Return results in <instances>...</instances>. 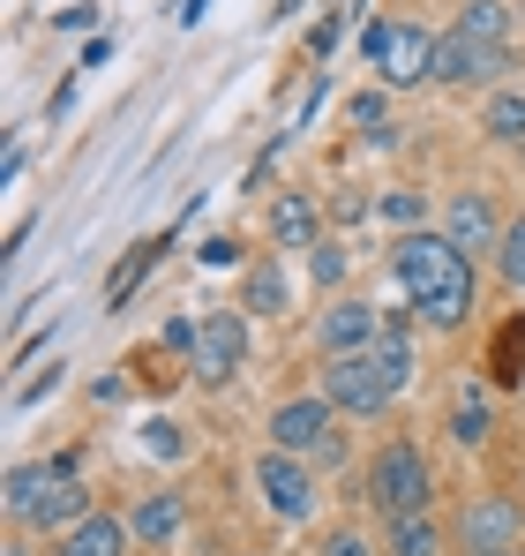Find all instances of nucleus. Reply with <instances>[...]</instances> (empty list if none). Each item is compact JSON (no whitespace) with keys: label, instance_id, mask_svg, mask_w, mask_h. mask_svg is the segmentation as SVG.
<instances>
[{"label":"nucleus","instance_id":"nucleus-1","mask_svg":"<svg viewBox=\"0 0 525 556\" xmlns=\"http://www.w3.org/2000/svg\"><path fill=\"white\" fill-rule=\"evenodd\" d=\"M390 271H398V286H406V301H413L421 324L458 331L473 316V264H465V249L450 233H398Z\"/></svg>","mask_w":525,"mask_h":556},{"label":"nucleus","instance_id":"nucleus-2","mask_svg":"<svg viewBox=\"0 0 525 556\" xmlns=\"http://www.w3.org/2000/svg\"><path fill=\"white\" fill-rule=\"evenodd\" d=\"M436 30H421V23H406V15H375L368 30H360V61H375V76L383 84H398V91H413V84H436Z\"/></svg>","mask_w":525,"mask_h":556},{"label":"nucleus","instance_id":"nucleus-3","mask_svg":"<svg viewBox=\"0 0 525 556\" xmlns=\"http://www.w3.org/2000/svg\"><path fill=\"white\" fill-rule=\"evenodd\" d=\"M368 496H375L383 519H398V511H428V496H436V481H428V452L406 444V437H390V444L368 459Z\"/></svg>","mask_w":525,"mask_h":556},{"label":"nucleus","instance_id":"nucleus-4","mask_svg":"<svg viewBox=\"0 0 525 556\" xmlns=\"http://www.w3.org/2000/svg\"><path fill=\"white\" fill-rule=\"evenodd\" d=\"M511 68V38H481V30H465V23H450L436 46V84H496Z\"/></svg>","mask_w":525,"mask_h":556},{"label":"nucleus","instance_id":"nucleus-5","mask_svg":"<svg viewBox=\"0 0 525 556\" xmlns=\"http://www.w3.org/2000/svg\"><path fill=\"white\" fill-rule=\"evenodd\" d=\"M248 362V308H210L195 316V376L203 383H233Z\"/></svg>","mask_w":525,"mask_h":556},{"label":"nucleus","instance_id":"nucleus-6","mask_svg":"<svg viewBox=\"0 0 525 556\" xmlns=\"http://www.w3.org/2000/svg\"><path fill=\"white\" fill-rule=\"evenodd\" d=\"M525 542V511L511 496H473L458 511V549L465 556H518Z\"/></svg>","mask_w":525,"mask_h":556},{"label":"nucleus","instance_id":"nucleus-7","mask_svg":"<svg viewBox=\"0 0 525 556\" xmlns=\"http://www.w3.org/2000/svg\"><path fill=\"white\" fill-rule=\"evenodd\" d=\"M323 399H331L338 414H353V421H368V414H383L398 391L383 383V369H375L368 354H331V362H323Z\"/></svg>","mask_w":525,"mask_h":556},{"label":"nucleus","instance_id":"nucleus-8","mask_svg":"<svg viewBox=\"0 0 525 556\" xmlns=\"http://www.w3.org/2000/svg\"><path fill=\"white\" fill-rule=\"evenodd\" d=\"M256 481H262V504H270L278 519H293V527H300V519L316 511V473H308L300 452H278V444H270V452L256 459Z\"/></svg>","mask_w":525,"mask_h":556},{"label":"nucleus","instance_id":"nucleus-9","mask_svg":"<svg viewBox=\"0 0 525 556\" xmlns=\"http://www.w3.org/2000/svg\"><path fill=\"white\" fill-rule=\"evenodd\" d=\"M331 414H338L331 399H285V406L270 414V444L308 459V452H323V444H331Z\"/></svg>","mask_w":525,"mask_h":556},{"label":"nucleus","instance_id":"nucleus-10","mask_svg":"<svg viewBox=\"0 0 525 556\" xmlns=\"http://www.w3.org/2000/svg\"><path fill=\"white\" fill-rule=\"evenodd\" d=\"M316 339H323V354H368L375 339H383V316H375V301H331L323 308V324H316Z\"/></svg>","mask_w":525,"mask_h":556},{"label":"nucleus","instance_id":"nucleus-11","mask_svg":"<svg viewBox=\"0 0 525 556\" xmlns=\"http://www.w3.org/2000/svg\"><path fill=\"white\" fill-rule=\"evenodd\" d=\"M23 519H30L38 534H68V527H84V519H90V489L76 481V473H61V481H53V489L23 511Z\"/></svg>","mask_w":525,"mask_h":556},{"label":"nucleus","instance_id":"nucleus-12","mask_svg":"<svg viewBox=\"0 0 525 556\" xmlns=\"http://www.w3.org/2000/svg\"><path fill=\"white\" fill-rule=\"evenodd\" d=\"M128 549H136V527L113 519V511H90L84 527L61 534V549H53V556H128Z\"/></svg>","mask_w":525,"mask_h":556},{"label":"nucleus","instance_id":"nucleus-13","mask_svg":"<svg viewBox=\"0 0 525 556\" xmlns=\"http://www.w3.org/2000/svg\"><path fill=\"white\" fill-rule=\"evenodd\" d=\"M270 241H285V249H316V241H323V211H316L308 195H278V203H270Z\"/></svg>","mask_w":525,"mask_h":556},{"label":"nucleus","instance_id":"nucleus-14","mask_svg":"<svg viewBox=\"0 0 525 556\" xmlns=\"http://www.w3.org/2000/svg\"><path fill=\"white\" fill-rule=\"evenodd\" d=\"M450 241H458V249H496V241H503L496 203H488V195H450Z\"/></svg>","mask_w":525,"mask_h":556},{"label":"nucleus","instance_id":"nucleus-15","mask_svg":"<svg viewBox=\"0 0 525 556\" xmlns=\"http://www.w3.org/2000/svg\"><path fill=\"white\" fill-rule=\"evenodd\" d=\"M383 542L390 556H443V534L428 511H398V519H383Z\"/></svg>","mask_w":525,"mask_h":556},{"label":"nucleus","instance_id":"nucleus-16","mask_svg":"<svg viewBox=\"0 0 525 556\" xmlns=\"http://www.w3.org/2000/svg\"><path fill=\"white\" fill-rule=\"evenodd\" d=\"M61 473H76V466H68V459H30V466H15V473H8V511L23 519V511H30V504H38Z\"/></svg>","mask_w":525,"mask_h":556},{"label":"nucleus","instance_id":"nucleus-17","mask_svg":"<svg viewBox=\"0 0 525 556\" xmlns=\"http://www.w3.org/2000/svg\"><path fill=\"white\" fill-rule=\"evenodd\" d=\"M368 362L383 369L390 391H406V383H413V339H406V324H383V339L368 346Z\"/></svg>","mask_w":525,"mask_h":556},{"label":"nucleus","instance_id":"nucleus-18","mask_svg":"<svg viewBox=\"0 0 525 556\" xmlns=\"http://www.w3.org/2000/svg\"><path fill=\"white\" fill-rule=\"evenodd\" d=\"M180 519H188V511H180V496H143L128 527H136V542H151V549H166V542L180 534Z\"/></svg>","mask_w":525,"mask_h":556},{"label":"nucleus","instance_id":"nucleus-19","mask_svg":"<svg viewBox=\"0 0 525 556\" xmlns=\"http://www.w3.org/2000/svg\"><path fill=\"white\" fill-rule=\"evenodd\" d=\"M241 308H248V316H285V308H293L285 271H278V264H256V271H248V301H241Z\"/></svg>","mask_w":525,"mask_h":556},{"label":"nucleus","instance_id":"nucleus-20","mask_svg":"<svg viewBox=\"0 0 525 556\" xmlns=\"http://www.w3.org/2000/svg\"><path fill=\"white\" fill-rule=\"evenodd\" d=\"M488 376H496V383H525V316H511V324L496 331V346H488Z\"/></svg>","mask_w":525,"mask_h":556},{"label":"nucleus","instance_id":"nucleus-21","mask_svg":"<svg viewBox=\"0 0 525 556\" xmlns=\"http://www.w3.org/2000/svg\"><path fill=\"white\" fill-rule=\"evenodd\" d=\"M158 249H166V241H136V249H128V264L105 278V301H113V308H128V293L143 286V271H151V264H158Z\"/></svg>","mask_w":525,"mask_h":556},{"label":"nucleus","instance_id":"nucleus-22","mask_svg":"<svg viewBox=\"0 0 525 556\" xmlns=\"http://www.w3.org/2000/svg\"><path fill=\"white\" fill-rule=\"evenodd\" d=\"M488 136L525 151V98L518 91H496V98H488Z\"/></svg>","mask_w":525,"mask_h":556},{"label":"nucleus","instance_id":"nucleus-23","mask_svg":"<svg viewBox=\"0 0 525 556\" xmlns=\"http://www.w3.org/2000/svg\"><path fill=\"white\" fill-rule=\"evenodd\" d=\"M496 271H503V286H518V293H525V218L503 226V241H496Z\"/></svg>","mask_w":525,"mask_h":556},{"label":"nucleus","instance_id":"nucleus-24","mask_svg":"<svg viewBox=\"0 0 525 556\" xmlns=\"http://www.w3.org/2000/svg\"><path fill=\"white\" fill-rule=\"evenodd\" d=\"M465 30H481V38H511V15H503V0H465V15H458Z\"/></svg>","mask_w":525,"mask_h":556},{"label":"nucleus","instance_id":"nucleus-25","mask_svg":"<svg viewBox=\"0 0 525 556\" xmlns=\"http://www.w3.org/2000/svg\"><path fill=\"white\" fill-rule=\"evenodd\" d=\"M450 437H458V444H481V437H488V399H458Z\"/></svg>","mask_w":525,"mask_h":556},{"label":"nucleus","instance_id":"nucleus-26","mask_svg":"<svg viewBox=\"0 0 525 556\" xmlns=\"http://www.w3.org/2000/svg\"><path fill=\"white\" fill-rule=\"evenodd\" d=\"M316 556H375V542H368L360 527H331V534L316 542Z\"/></svg>","mask_w":525,"mask_h":556},{"label":"nucleus","instance_id":"nucleus-27","mask_svg":"<svg viewBox=\"0 0 525 556\" xmlns=\"http://www.w3.org/2000/svg\"><path fill=\"white\" fill-rule=\"evenodd\" d=\"M338 278H346V249L316 241V286H338Z\"/></svg>","mask_w":525,"mask_h":556},{"label":"nucleus","instance_id":"nucleus-28","mask_svg":"<svg viewBox=\"0 0 525 556\" xmlns=\"http://www.w3.org/2000/svg\"><path fill=\"white\" fill-rule=\"evenodd\" d=\"M353 121H360L368 136H383V98H375V91H368V98H353Z\"/></svg>","mask_w":525,"mask_h":556},{"label":"nucleus","instance_id":"nucleus-29","mask_svg":"<svg viewBox=\"0 0 525 556\" xmlns=\"http://www.w3.org/2000/svg\"><path fill=\"white\" fill-rule=\"evenodd\" d=\"M23 166H30V151H23V143H8V151H0V181H23Z\"/></svg>","mask_w":525,"mask_h":556},{"label":"nucleus","instance_id":"nucleus-30","mask_svg":"<svg viewBox=\"0 0 525 556\" xmlns=\"http://www.w3.org/2000/svg\"><path fill=\"white\" fill-rule=\"evenodd\" d=\"M0 556H23V549H15V542H8V549H0Z\"/></svg>","mask_w":525,"mask_h":556}]
</instances>
